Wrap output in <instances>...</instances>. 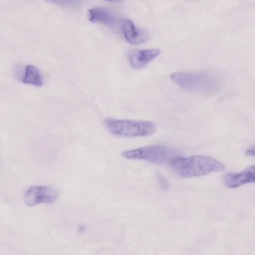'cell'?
<instances>
[{"label": "cell", "mask_w": 255, "mask_h": 255, "mask_svg": "<svg viewBox=\"0 0 255 255\" xmlns=\"http://www.w3.org/2000/svg\"><path fill=\"white\" fill-rule=\"evenodd\" d=\"M168 164L175 173L184 178L203 176L225 169L224 164L215 158L201 155L189 157L177 155L172 158Z\"/></svg>", "instance_id": "obj_1"}, {"label": "cell", "mask_w": 255, "mask_h": 255, "mask_svg": "<svg viewBox=\"0 0 255 255\" xmlns=\"http://www.w3.org/2000/svg\"><path fill=\"white\" fill-rule=\"evenodd\" d=\"M104 124L112 134L122 137L148 136L156 130L155 124L148 121H134L106 118Z\"/></svg>", "instance_id": "obj_2"}, {"label": "cell", "mask_w": 255, "mask_h": 255, "mask_svg": "<svg viewBox=\"0 0 255 255\" xmlns=\"http://www.w3.org/2000/svg\"><path fill=\"white\" fill-rule=\"evenodd\" d=\"M171 79L182 88L195 93L209 91L217 84L215 76L207 72H176Z\"/></svg>", "instance_id": "obj_3"}, {"label": "cell", "mask_w": 255, "mask_h": 255, "mask_svg": "<svg viewBox=\"0 0 255 255\" xmlns=\"http://www.w3.org/2000/svg\"><path fill=\"white\" fill-rule=\"evenodd\" d=\"M121 155L128 159L144 160L156 164L168 163L172 158L177 156L172 149L157 144L126 150Z\"/></svg>", "instance_id": "obj_4"}, {"label": "cell", "mask_w": 255, "mask_h": 255, "mask_svg": "<svg viewBox=\"0 0 255 255\" xmlns=\"http://www.w3.org/2000/svg\"><path fill=\"white\" fill-rule=\"evenodd\" d=\"M58 197L57 191L51 187L35 186L30 187L25 192L23 198L26 205L34 206L41 203H51Z\"/></svg>", "instance_id": "obj_5"}, {"label": "cell", "mask_w": 255, "mask_h": 255, "mask_svg": "<svg viewBox=\"0 0 255 255\" xmlns=\"http://www.w3.org/2000/svg\"><path fill=\"white\" fill-rule=\"evenodd\" d=\"M121 29L126 40L130 44H140L149 38L148 32L137 27L129 19L124 18L121 20Z\"/></svg>", "instance_id": "obj_6"}, {"label": "cell", "mask_w": 255, "mask_h": 255, "mask_svg": "<svg viewBox=\"0 0 255 255\" xmlns=\"http://www.w3.org/2000/svg\"><path fill=\"white\" fill-rule=\"evenodd\" d=\"M160 50L157 48L131 50L128 57L130 65L136 69L142 68L157 57Z\"/></svg>", "instance_id": "obj_7"}, {"label": "cell", "mask_w": 255, "mask_h": 255, "mask_svg": "<svg viewBox=\"0 0 255 255\" xmlns=\"http://www.w3.org/2000/svg\"><path fill=\"white\" fill-rule=\"evenodd\" d=\"M225 182L231 188L255 182V165L250 166L240 173L227 174L225 176Z\"/></svg>", "instance_id": "obj_8"}, {"label": "cell", "mask_w": 255, "mask_h": 255, "mask_svg": "<svg viewBox=\"0 0 255 255\" xmlns=\"http://www.w3.org/2000/svg\"><path fill=\"white\" fill-rule=\"evenodd\" d=\"M88 18L92 22L101 23L110 27H113L116 23V18L108 9L97 6L88 10Z\"/></svg>", "instance_id": "obj_9"}, {"label": "cell", "mask_w": 255, "mask_h": 255, "mask_svg": "<svg viewBox=\"0 0 255 255\" xmlns=\"http://www.w3.org/2000/svg\"><path fill=\"white\" fill-rule=\"evenodd\" d=\"M22 82L37 87H41L43 85L42 78L39 70L36 66L31 64L25 66Z\"/></svg>", "instance_id": "obj_10"}, {"label": "cell", "mask_w": 255, "mask_h": 255, "mask_svg": "<svg viewBox=\"0 0 255 255\" xmlns=\"http://www.w3.org/2000/svg\"><path fill=\"white\" fill-rule=\"evenodd\" d=\"M157 178L163 190H167L169 188V183L166 179L161 174H158Z\"/></svg>", "instance_id": "obj_11"}, {"label": "cell", "mask_w": 255, "mask_h": 255, "mask_svg": "<svg viewBox=\"0 0 255 255\" xmlns=\"http://www.w3.org/2000/svg\"><path fill=\"white\" fill-rule=\"evenodd\" d=\"M246 153L247 155L255 156V146H253L248 149Z\"/></svg>", "instance_id": "obj_12"}]
</instances>
